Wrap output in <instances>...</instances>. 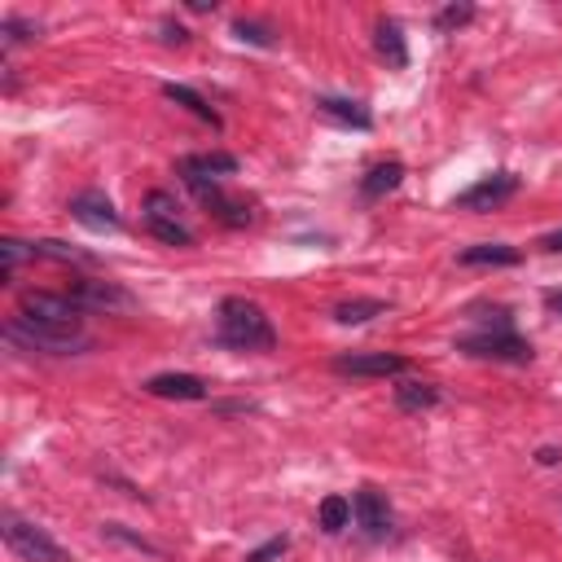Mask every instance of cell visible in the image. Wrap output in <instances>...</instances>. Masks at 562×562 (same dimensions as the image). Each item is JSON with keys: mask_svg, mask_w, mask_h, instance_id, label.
I'll return each instance as SVG.
<instances>
[{"mask_svg": "<svg viewBox=\"0 0 562 562\" xmlns=\"http://www.w3.org/2000/svg\"><path fill=\"white\" fill-rule=\"evenodd\" d=\"M382 312H386L382 299H347V303L334 307V321H338V325H364V321H373V316H382Z\"/></svg>", "mask_w": 562, "mask_h": 562, "instance_id": "21", "label": "cell"}, {"mask_svg": "<svg viewBox=\"0 0 562 562\" xmlns=\"http://www.w3.org/2000/svg\"><path fill=\"white\" fill-rule=\"evenodd\" d=\"M193 193H198V202H202L220 224H228V228H246V224L255 220V202L228 198L220 184H202V189H193Z\"/></svg>", "mask_w": 562, "mask_h": 562, "instance_id": "13", "label": "cell"}, {"mask_svg": "<svg viewBox=\"0 0 562 562\" xmlns=\"http://www.w3.org/2000/svg\"><path fill=\"white\" fill-rule=\"evenodd\" d=\"M18 316L40 321V325H66V329H79L83 307H79L70 294H53V290H22V294H18Z\"/></svg>", "mask_w": 562, "mask_h": 562, "instance_id": "6", "label": "cell"}, {"mask_svg": "<svg viewBox=\"0 0 562 562\" xmlns=\"http://www.w3.org/2000/svg\"><path fill=\"white\" fill-rule=\"evenodd\" d=\"M351 509H356V522H360V531H364L369 540L391 536L395 514H391V505H386V496H382L378 487H360L356 501H351Z\"/></svg>", "mask_w": 562, "mask_h": 562, "instance_id": "12", "label": "cell"}, {"mask_svg": "<svg viewBox=\"0 0 562 562\" xmlns=\"http://www.w3.org/2000/svg\"><path fill=\"white\" fill-rule=\"evenodd\" d=\"M435 404H439V386H430V382L404 378V382L395 386V408H400V413H426V408H435Z\"/></svg>", "mask_w": 562, "mask_h": 562, "instance_id": "20", "label": "cell"}, {"mask_svg": "<svg viewBox=\"0 0 562 562\" xmlns=\"http://www.w3.org/2000/svg\"><path fill=\"white\" fill-rule=\"evenodd\" d=\"M400 180H404V162L400 158H386V162H378V167H369L360 176V198L364 202H382L391 189H400Z\"/></svg>", "mask_w": 562, "mask_h": 562, "instance_id": "17", "label": "cell"}, {"mask_svg": "<svg viewBox=\"0 0 562 562\" xmlns=\"http://www.w3.org/2000/svg\"><path fill=\"white\" fill-rule=\"evenodd\" d=\"M452 347L461 356H474V360H509V364L531 360V342L522 334H514V325H479L470 334H457Z\"/></svg>", "mask_w": 562, "mask_h": 562, "instance_id": "3", "label": "cell"}, {"mask_svg": "<svg viewBox=\"0 0 562 562\" xmlns=\"http://www.w3.org/2000/svg\"><path fill=\"white\" fill-rule=\"evenodd\" d=\"M189 9H193V13H211V9H215V0H189Z\"/></svg>", "mask_w": 562, "mask_h": 562, "instance_id": "34", "label": "cell"}, {"mask_svg": "<svg viewBox=\"0 0 562 562\" xmlns=\"http://www.w3.org/2000/svg\"><path fill=\"white\" fill-rule=\"evenodd\" d=\"M4 544L26 562H70V553L44 527H35V522H26L18 514H4Z\"/></svg>", "mask_w": 562, "mask_h": 562, "instance_id": "5", "label": "cell"}, {"mask_svg": "<svg viewBox=\"0 0 562 562\" xmlns=\"http://www.w3.org/2000/svg\"><path fill=\"white\" fill-rule=\"evenodd\" d=\"M83 312H132L136 307V294L132 290H123L119 281H97V277H88V281H75L70 290H66Z\"/></svg>", "mask_w": 562, "mask_h": 562, "instance_id": "8", "label": "cell"}, {"mask_svg": "<svg viewBox=\"0 0 562 562\" xmlns=\"http://www.w3.org/2000/svg\"><path fill=\"white\" fill-rule=\"evenodd\" d=\"M101 536H105V540H119V544H127V549H136V553H154V558H158V544H149L145 536L127 531L123 522H105V527H101Z\"/></svg>", "mask_w": 562, "mask_h": 562, "instance_id": "27", "label": "cell"}, {"mask_svg": "<svg viewBox=\"0 0 562 562\" xmlns=\"http://www.w3.org/2000/svg\"><path fill=\"white\" fill-rule=\"evenodd\" d=\"M316 114H325V119H334L342 127H360V132L373 127L369 105L364 101H351V97H316Z\"/></svg>", "mask_w": 562, "mask_h": 562, "instance_id": "15", "label": "cell"}, {"mask_svg": "<svg viewBox=\"0 0 562 562\" xmlns=\"http://www.w3.org/2000/svg\"><path fill=\"white\" fill-rule=\"evenodd\" d=\"M514 193H518V176H514V171H492V176L474 180L470 189H461V193L452 198V206H457V211H496V206L509 202Z\"/></svg>", "mask_w": 562, "mask_h": 562, "instance_id": "7", "label": "cell"}, {"mask_svg": "<svg viewBox=\"0 0 562 562\" xmlns=\"http://www.w3.org/2000/svg\"><path fill=\"white\" fill-rule=\"evenodd\" d=\"M70 220H79V224L92 228V233H119V228H123V215L114 211L110 193H101V189L75 193V198H70Z\"/></svg>", "mask_w": 562, "mask_h": 562, "instance_id": "10", "label": "cell"}, {"mask_svg": "<svg viewBox=\"0 0 562 562\" xmlns=\"http://www.w3.org/2000/svg\"><path fill=\"white\" fill-rule=\"evenodd\" d=\"M31 250H35V259H57V263H92V255H88V250H79V246H70V241H53V237L31 241Z\"/></svg>", "mask_w": 562, "mask_h": 562, "instance_id": "22", "label": "cell"}, {"mask_svg": "<svg viewBox=\"0 0 562 562\" xmlns=\"http://www.w3.org/2000/svg\"><path fill=\"white\" fill-rule=\"evenodd\" d=\"M522 255L514 250V246H505V241H479V246H465L461 255H457V263H465V268H509V263H518Z\"/></svg>", "mask_w": 562, "mask_h": 562, "instance_id": "18", "label": "cell"}, {"mask_svg": "<svg viewBox=\"0 0 562 562\" xmlns=\"http://www.w3.org/2000/svg\"><path fill=\"white\" fill-rule=\"evenodd\" d=\"M162 44H184L189 40V31L180 26V22H171V18H162V35H158Z\"/></svg>", "mask_w": 562, "mask_h": 562, "instance_id": "30", "label": "cell"}, {"mask_svg": "<svg viewBox=\"0 0 562 562\" xmlns=\"http://www.w3.org/2000/svg\"><path fill=\"white\" fill-rule=\"evenodd\" d=\"M373 48H378V57H382L386 66H395V70H404V66H408V44H404V26H400L395 18H382V22L373 26Z\"/></svg>", "mask_w": 562, "mask_h": 562, "instance_id": "16", "label": "cell"}, {"mask_svg": "<svg viewBox=\"0 0 562 562\" xmlns=\"http://www.w3.org/2000/svg\"><path fill=\"white\" fill-rule=\"evenodd\" d=\"M215 342L228 351H272L277 347V329L268 321V312L255 299L228 294L215 307Z\"/></svg>", "mask_w": 562, "mask_h": 562, "instance_id": "1", "label": "cell"}, {"mask_svg": "<svg viewBox=\"0 0 562 562\" xmlns=\"http://www.w3.org/2000/svg\"><path fill=\"white\" fill-rule=\"evenodd\" d=\"M4 338L22 351H44V356H75V351H88L92 338L83 329H66V325H40V321H26V316H13L4 325Z\"/></svg>", "mask_w": 562, "mask_h": 562, "instance_id": "2", "label": "cell"}, {"mask_svg": "<svg viewBox=\"0 0 562 562\" xmlns=\"http://www.w3.org/2000/svg\"><path fill=\"white\" fill-rule=\"evenodd\" d=\"M347 522H351V501H347V496H338V492H334V496H325V501H321V531L338 536Z\"/></svg>", "mask_w": 562, "mask_h": 562, "instance_id": "24", "label": "cell"}, {"mask_svg": "<svg viewBox=\"0 0 562 562\" xmlns=\"http://www.w3.org/2000/svg\"><path fill=\"white\" fill-rule=\"evenodd\" d=\"M26 259H35V250H31V241H18V237H4V241H0V281L9 285V281H13V272H18V263H26Z\"/></svg>", "mask_w": 562, "mask_h": 562, "instance_id": "23", "label": "cell"}, {"mask_svg": "<svg viewBox=\"0 0 562 562\" xmlns=\"http://www.w3.org/2000/svg\"><path fill=\"white\" fill-rule=\"evenodd\" d=\"M404 369H408V360L395 356V351H347V356H334V373H351V378H395Z\"/></svg>", "mask_w": 562, "mask_h": 562, "instance_id": "11", "label": "cell"}, {"mask_svg": "<svg viewBox=\"0 0 562 562\" xmlns=\"http://www.w3.org/2000/svg\"><path fill=\"white\" fill-rule=\"evenodd\" d=\"M241 162L237 154H224V149H211V154H184L176 162V176L189 184V189H202V184H220V176H233Z\"/></svg>", "mask_w": 562, "mask_h": 562, "instance_id": "9", "label": "cell"}, {"mask_svg": "<svg viewBox=\"0 0 562 562\" xmlns=\"http://www.w3.org/2000/svg\"><path fill=\"white\" fill-rule=\"evenodd\" d=\"M540 250H549V255H558V250H562V228H553V233H544V237H540Z\"/></svg>", "mask_w": 562, "mask_h": 562, "instance_id": "31", "label": "cell"}, {"mask_svg": "<svg viewBox=\"0 0 562 562\" xmlns=\"http://www.w3.org/2000/svg\"><path fill=\"white\" fill-rule=\"evenodd\" d=\"M474 18V4H443L439 13H435V26L439 31H457V26H465Z\"/></svg>", "mask_w": 562, "mask_h": 562, "instance_id": "28", "label": "cell"}, {"mask_svg": "<svg viewBox=\"0 0 562 562\" xmlns=\"http://www.w3.org/2000/svg\"><path fill=\"white\" fill-rule=\"evenodd\" d=\"M233 35H237L241 44H255V48H272V44H277V31H272L268 22H255V18H237V22H233Z\"/></svg>", "mask_w": 562, "mask_h": 562, "instance_id": "25", "label": "cell"}, {"mask_svg": "<svg viewBox=\"0 0 562 562\" xmlns=\"http://www.w3.org/2000/svg\"><path fill=\"white\" fill-rule=\"evenodd\" d=\"M544 307H549V312H562V290H549V294H544Z\"/></svg>", "mask_w": 562, "mask_h": 562, "instance_id": "32", "label": "cell"}, {"mask_svg": "<svg viewBox=\"0 0 562 562\" xmlns=\"http://www.w3.org/2000/svg\"><path fill=\"white\" fill-rule=\"evenodd\" d=\"M285 549H290V540H285V536H272L268 544H259L255 553H246V562H277Z\"/></svg>", "mask_w": 562, "mask_h": 562, "instance_id": "29", "label": "cell"}, {"mask_svg": "<svg viewBox=\"0 0 562 562\" xmlns=\"http://www.w3.org/2000/svg\"><path fill=\"white\" fill-rule=\"evenodd\" d=\"M145 228L162 241V246H193V228L180 220V202L167 189H149L145 193Z\"/></svg>", "mask_w": 562, "mask_h": 562, "instance_id": "4", "label": "cell"}, {"mask_svg": "<svg viewBox=\"0 0 562 562\" xmlns=\"http://www.w3.org/2000/svg\"><path fill=\"white\" fill-rule=\"evenodd\" d=\"M540 461H544V465H558V461H562V452H558V448H540Z\"/></svg>", "mask_w": 562, "mask_h": 562, "instance_id": "33", "label": "cell"}, {"mask_svg": "<svg viewBox=\"0 0 562 562\" xmlns=\"http://www.w3.org/2000/svg\"><path fill=\"white\" fill-rule=\"evenodd\" d=\"M162 97L167 101H176V105H184L193 119H202V123H211V127H224V119H220V110L202 97V92H193L189 83H162Z\"/></svg>", "mask_w": 562, "mask_h": 562, "instance_id": "19", "label": "cell"}, {"mask_svg": "<svg viewBox=\"0 0 562 562\" xmlns=\"http://www.w3.org/2000/svg\"><path fill=\"white\" fill-rule=\"evenodd\" d=\"M40 35V22H31V18H18V13H9L4 22H0V44L4 48H13V44H26V40H35Z\"/></svg>", "mask_w": 562, "mask_h": 562, "instance_id": "26", "label": "cell"}, {"mask_svg": "<svg viewBox=\"0 0 562 562\" xmlns=\"http://www.w3.org/2000/svg\"><path fill=\"white\" fill-rule=\"evenodd\" d=\"M145 391L158 400H206V382L193 373H154Z\"/></svg>", "mask_w": 562, "mask_h": 562, "instance_id": "14", "label": "cell"}]
</instances>
